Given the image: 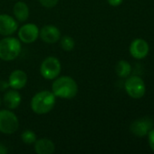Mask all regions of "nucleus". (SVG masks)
Wrapping results in <instances>:
<instances>
[{
  "label": "nucleus",
  "instance_id": "a211bd4d",
  "mask_svg": "<svg viewBox=\"0 0 154 154\" xmlns=\"http://www.w3.org/2000/svg\"><path fill=\"white\" fill-rule=\"evenodd\" d=\"M21 139L22 141L26 143V144H32L34 143L36 141V135L35 134L31 131V130H25L22 134H21Z\"/></svg>",
  "mask_w": 154,
  "mask_h": 154
},
{
  "label": "nucleus",
  "instance_id": "6e6552de",
  "mask_svg": "<svg viewBox=\"0 0 154 154\" xmlns=\"http://www.w3.org/2000/svg\"><path fill=\"white\" fill-rule=\"evenodd\" d=\"M39 36V28L34 23L24 24L18 32V37L25 43L34 42Z\"/></svg>",
  "mask_w": 154,
  "mask_h": 154
},
{
  "label": "nucleus",
  "instance_id": "9b49d317",
  "mask_svg": "<svg viewBox=\"0 0 154 154\" xmlns=\"http://www.w3.org/2000/svg\"><path fill=\"white\" fill-rule=\"evenodd\" d=\"M17 30V23L8 14H0V34L10 35Z\"/></svg>",
  "mask_w": 154,
  "mask_h": 154
},
{
  "label": "nucleus",
  "instance_id": "2eb2a0df",
  "mask_svg": "<svg viewBox=\"0 0 154 154\" xmlns=\"http://www.w3.org/2000/svg\"><path fill=\"white\" fill-rule=\"evenodd\" d=\"M13 13L15 17L20 21V22H25L27 20L29 16V8L25 2H17L13 8Z\"/></svg>",
  "mask_w": 154,
  "mask_h": 154
},
{
  "label": "nucleus",
  "instance_id": "6ab92c4d",
  "mask_svg": "<svg viewBox=\"0 0 154 154\" xmlns=\"http://www.w3.org/2000/svg\"><path fill=\"white\" fill-rule=\"evenodd\" d=\"M58 1L59 0H39L40 4L43 6L46 7V8H52V7H54V5H57Z\"/></svg>",
  "mask_w": 154,
  "mask_h": 154
},
{
  "label": "nucleus",
  "instance_id": "423d86ee",
  "mask_svg": "<svg viewBox=\"0 0 154 154\" xmlns=\"http://www.w3.org/2000/svg\"><path fill=\"white\" fill-rule=\"evenodd\" d=\"M61 72V63L55 57H47L44 59L40 67V73L46 79H54Z\"/></svg>",
  "mask_w": 154,
  "mask_h": 154
},
{
  "label": "nucleus",
  "instance_id": "f257e3e1",
  "mask_svg": "<svg viewBox=\"0 0 154 154\" xmlns=\"http://www.w3.org/2000/svg\"><path fill=\"white\" fill-rule=\"evenodd\" d=\"M52 92L55 97L64 99L74 98L78 92V86L74 79L64 76L57 79L52 85Z\"/></svg>",
  "mask_w": 154,
  "mask_h": 154
},
{
  "label": "nucleus",
  "instance_id": "0eeeda50",
  "mask_svg": "<svg viewBox=\"0 0 154 154\" xmlns=\"http://www.w3.org/2000/svg\"><path fill=\"white\" fill-rule=\"evenodd\" d=\"M153 120L151 117H143L135 120L130 126V130L133 134L138 137H143L149 134L153 128Z\"/></svg>",
  "mask_w": 154,
  "mask_h": 154
},
{
  "label": "nucleus",
  "instance_id": "4468645a",
  "mask_svg": "<svg viewBox=\"0 0 154 154\" xmlns=\"http://www.w3.org/2000/svg\"><path fill=\"white\" fill-rule=\"evenodd\" d=\"M34 151L38 154H52L54 152V144L49 139H39L34 142Z\"/></svg>",
  "mask_w": 154,
  "mask_h": 154
},
{
  "label": "nucleus",
  "instance_id": "f3484780",
  "mask_svg": "<svg viewBox=\"0 0 154 154\" xmlns=\"http://www.w3.org/2000/svg\"><path fill=\"white\" fill-rule=\"evenodd\" d=\"M61 47L65 51H71L75 45V42L74 39L71 36H64L61 39Z\"/></svg>",
  "mask_w": 154,
  "mask_h": 154
},
{
  "label": "nucleus",
  "instance_id": "7ed1b4c3",
  "mask_svg": "<svg viewBox=\"0 0 154 154\" xmlns=\"http://www.w3.org/2000/svg\"><path fill=\"white\" fill-rule=\"evenodd\" d=\"M22 50L20 42L13 37L4 38L0 41V59L10 61L18 57Z\"/></svg>",
  "mask_w": 154,
  "mask_h": 154
},
{
  "label": "nucleus",
  "instance_id": "20e7f679",
  "mask_svg": "<svg viewBox=\"0 0 154 154\" xmlns=\"http://www.w3.org/2000/svg\"><path fill=\"white\" fill-rule=\"evenodd\" d=\"M17 116L11 111L0 110V132L5 134H12L18 129Z\"/></svg>",
  "mask_w": 154,
  "mask_h": 154
},
{
  "label": "nucleus",
  "instance_id": "aec40b11",
  "mask_svg": "<svg viewBox=\"0 0 154 154\" xmlns=\"http://www.w3.org/2000/svg\"><path fill=\"white\" fill-rule=\"evenodd\" d=\"M148 135H149V144H150V146H151L152 150L154 152V129L153 128L149 132Z\"/></svg>",
  "mask_w": 154,
  "mask_h": 154
},
{
  "label": "nucleus",
  "instance_id": "5701e85b",
  "mask_svg": "<svg viewBox=\"0 0 154 154\" xmlns=\"http://www.w3.org/2000/svg\"><path fill=\"white\" fill-rule=\"evenodd\" d=\"M6 152H7V149L5 148V146L0 143V154H5Z\"/></svg>",
  "mask_w": 154,
  "mask_h": 154
},
{
  "label": "nucleus",
  "instance_id": "f8f14e48",
  "mask_svg": "<svg viewBox=\"0 0 154 154\" xmlns=\"http://www.w3.org/2000/svg\"><path fill=\"white\" fill-rule=\"evenodd\" d=\"M27 82V75L25 71L21 69L14 70L8 79L9 87L13 89H21L23 88Z\"/></svg>",
  "mask_w": 154,
  "mask_h": 154
},
{
  "label": "nucleus",
  "instance_id": "dca6fc26",
  "mask_svg": "<svg viewBox=\"0 0 154 154\" xmlns=\"http://www.w3.org/2000/svg\"><path fill=\"white\" fill-rule=\"evenodd\" d=\"M116 73L121 78H128L132 72V66L126 60H120L116 64Z\"/></svg>",
  "mask_w": 154,
  "mask_h": 154
},
{
  "label": "nucleus",
  "instance_id": "9d476101",
  "mask_svg": "<svg viewBox=\"0 0 154 154\" xmlns=\"http://www.w3.org/2000/svg\"><path fill=\"white\" fill-rule=\"evenodd\" d=\"M41 39L46 43H54L61 38L60 31L54 25H45L39 31Z\"/></svg>",
  "mask_w": 154,
  "mask_h": 154
},
{
  "label": "nucleus",
  "instance_id": "4be33fe9",
  "mask_svg": "<svg viewBox=\"0 0 154 154\" xmlns=\"http://www.w3.org/2000/svg\"><path fill=\"white\" fill-rule=\"evenodd\" d=\"M8 87H9L8 82H6V81H0V90H1V91L6 89Z\"/></svg>",
  "mask_w": 154,
  "mask_h": 154
},
{
  "label": "nucleus",
  "instance_id": "b1692460",
  "mask_svg": "<svg viewBox=\"0 0 154 154\" xmlns=\"http://www.w3.org/2000/svg\"><path fill=\"white\" fill-rule=\"evenodd\" d=\"M0 106H1V98H0Z\"/></svg>",
  "mask_w": 154,
  "mask_h": 154
},
{
  "label": "nucleus",
  "instance_id": "ddd939ff",
  "mask_svg": "<svg viewBox=\"0 0 154 154\" xmlns=\"http://www.w3.org/2000/svg\"><path fill=\"white\" fill-rule=\"evenodd\" d=\"M21 96L16 89L8 90L4 96V104L9 109H15L21 103Z\"/></svg>",
  "mask_w": 154,
  "mask_h": 154
},
{
  "label": "nucleus",
  "instance_id": "1a4fd4ad",
  "mask_svg": "<svg viewBox=\"0 0 154 154\" xmlns=\"http://www.w3.org/2000/svg\"><path fill=\"white\" fill-rule=\"evenodd\" d=\"M149 51V44L143 39H135L130 45V53L137 60L144 59L148 55Z\"/></svg>",
  "mask_w": 154,
  "mask_h": 154
},
{
  "label": "nucleus",
  "instance_id": "39448f33",
  "mask_svg": "<svg viewBox=\"0 0 154 154\" xmlns=\"http://www.w3.org/2000/svg\"><path fill=\"white\" fill-rule=\"evenodd\" d=\"M124 88L127 94L133 98L139 99L145 95L146 87L144 81L138 76H132L128 78L125 81Z\"/></svg>",
  "mask_w": 154,
  "mask_h": 154
},
{
  "label": "nucleus",
  "instance_id": "412c9836",
  "mask_svg": "<svg viewBox=\"0 0 154 154\" xmlns=\"http://www.w3.org/2000/svg\"><path fill=\"white\" fill-rule=\"evenodd\" d=\"M123 1V0H107L109 5H112V6H118V5H122Z\"/></svg>",
  "mask_w": 154,
  "mask_h": 154
},
{
  "label": "nucleus",
  "instance_id": "f03ea898",
  "mask_svg": "<svg viewBox=\"0 0 154 154\" xmlns=\"http://www.w3.org/2000/svg\"><path fill=\"white\" fill-rule=\"evenodd\" d=\"M55 96L51 91H41L35 94L31 101L32 110L37 115H44L49 113L54 106Z\"/></svg>",
  "mask_w": 154,
  "mask_h": 154
}]
</instances>
